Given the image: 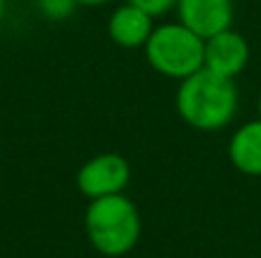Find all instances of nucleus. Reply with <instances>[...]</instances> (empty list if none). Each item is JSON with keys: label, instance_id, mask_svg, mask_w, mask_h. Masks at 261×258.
<instances>
[{"label": "nucleus", "instance_id": "7", "mask_svg": "<svg viewBox=\"0 0 261 258\" xmlns=\"http://www.w3.org/2000/svg\"><path fill=\"white\" fill-rule=\"evenodd\" d=\"M153 16L144 9L124 3L110 14L108 18V37L119 48H144L147 39L153 32Z\"/></svg>", "mask_w": 261, "mask_h": 258}, {"label": "nucleus", "instance_id": "13", "mask_svg": "<svg viewBox=\"0 0 261 258\" xmlns=\"http://www.w3.org/2000/svg\"><path fill=\"white\" fill-rule=\"evenodd\" d=\"M257 112H259V119H261V96H259V101H257Z\"/></svg>", "mask_w": 261, "mask_h": 258}, {"label": "nucleus", "instance_id": "3", "mask_svg": "<svg viewBox=\"0 0 261 258\" xmlns=\"http://www.w3.org/2000/svg\"><path fill=\"white\" fill-rule=\"evenodd\" d=\"M144 57L156 73L184 80L204 67V39L179 21L163 23L144 44Z\"/></svg>", "mask_w": 261, "mask_h": 258}, {"label": "nucleus", "instance_id": "5", "mask_svg": "<svg viewBox=\"0 0 261 258\" xmlns=\"http://www.w3.org/2000/svg\"><path fill=\"white\" fill-rule=\"evenodd\" d=\"M250 62V46L234 27L204 39V69L225 78H236Z\"/></svg>", "mask_w": 261, "mask_h": 258}, {"label": "nucleus", "instance_id": "10", "mask_svg": "<svg viewBox=\"0 0 261 258\" xmlns=\"http://www.w3.org/2000/svg\"><path fill=\"white\" fill-rule=\"evenodd\" d=\"M126 3L144 9L147 14H151V16L156 18V16L167 14L170 9H176V3H179V0H126Z\"/></svg>", "mask_w": 261, "mask_h": 258}, {"label": "nucleus", "instance_id": "1", "mask_svg": "<svg viewBox=\"0 0 261 258\" xmlns=\"http://www.w3.org/2000/svg\"><path fill=\"white\" fill-rule=\"evenodd\" d=\"M176 112L186 126L199 133H216L227 128L239 112V87L234 78H225L208 69L179 80Z\"/></svg>", "mask_w": 261, "mask_h": 258}, {"label": "nucleus", "instance_id": "11", "mask_svg": "<svg viewBox=\"0 0 261 258\" xmlns=\"http://www.w3.org/2000/svg\"><path fill=\"white\" fill-rule=\"evenodd\" d=\"M110 3V0H78V5L81 7H101V5Z\"/></svg>", "mask_w": 261, "mask_h": 258}, {"label": "nucleus", "instance_id": "6", "mask_svg": "<svg viewBox=\"0 0 261 258\" xmlns=\"http://www.w3.org/2000/svg\"><path fill=\"white\" fill-rule=\"evenodd\" d=\"M179 23L199 35L202 39L218 35L234 23L231 0H179L176 3Z\"/></svg>", "mask_w": 261, "mask_h": 258}, {"label": "nucleus", "instance_id": "12", "mask_svg": "<svg viewBox=\"0 0 261 258\" xmlns=\"http://www.w3.org/2000/svg\"><path fill=\"white\" fill-rule=\"evenodd\" d=\"M3 16H5V0H0V23H3Z\"/></svg>", "mask_w": 261, "mask_h": 258}, {"label": "nucleus", "instance_id": "9", "mask_svg": "<svg viewBox=\"0 0 261 258\" xmlns=\"http://www.w3.org/2000/svg\"><path fill=\"white\" fill-rule=\"evenodd\" d=\"M35 7L46 21L60 23V21H67L81 5H78V0H35Z\"/></svg>", "mask_w": 261, "mask_h": 258}, {"label": "nucleus", "instance_id": "4", "mask_svg": "<svg viewBox=\"0 0 261 258\" xmlns=\"http://www.w3.org/2000/svg\"><path fill=\"white\" fill-rule=\"evenodd\" d=\"M130 183V165L119 153H99L78 167L76 185L87 199L122 195Z\"/></svg>", "mask_w": 261, "mask_h": 258}, {"label": "nucleus", "instance_id": "8", "mask_svg": "<svg viewBox=\"0 0 261 258\" xmlns=\"http://www.w3.org/2000/svg\"><path fill=\"white\" fill-rule=\"evenodd\" d=\"M229 160L245 176H261V119L236 128L229 140Z\"/></svg>", "mask_w": 261, "mask_h": 258}, {"label": "nucleus", "instance_id": "2", "mask_svg": "<svg viewBox=\"0 0 261 258\" xmlns=\"http://www.w3.org/2000/svg\"><path fill=\"white\" fill-rule=\"evenodd\" d=\"M85 233L101 256L122 258L130 254L142 233L138 206L124 192L92 199L85 210Z\"/></svg>", "mask_w": 261, "mask_h": 258}]
</instances>
